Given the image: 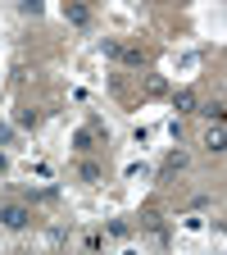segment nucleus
Segmentation results:
<instances>
[{
  "label": "nucleus",
  "mask_w": 227,
  "mask_h": 255,
  "mask_svg": "<svg viewBox=\"0 0 227 255\" xmlns=\"http://www.w3.org/2000/svg\"><path fill=\"white\" fill-rule=\"evenodd\" d=\"M64 14H69V23H77V27L91 23V9L82 5V0H69V5H64Z\"/></svg>",
  "instance_id": "obj_2"
},
{
  "label": "nucleus",
  "mask_w": 227,
  "mask_h": 255,
  "mask_svg": "<svg viewBox=\"0 0 227 255\" xmlns=\"http://www.w3.org/2000/svg\"><path fill=\"white\" fill-rule=\"evenodd\" d=\"M173 105H177L182 114H186V110H196V91H177V96H173Z\"/></svg>",
  "instance_id": "obj_3"
},
{
  "label": "nucleus",
  "mask_w": 227,
  "mask_h": 255,
  "mask_svg": "<svg viewBox=\"0 0 227 255\" xmlns=\"http://www.w3.org/2000/svg\"><path fill=\"white\" fill-rule=\"evenodd\" d=\"M205 114H209V119L218 123V119H223V101H209V105H205Z\"/></svg>",
  "instance_id": "obj_6"
},
{
  "label": "nucleus",
  "mask_w": 227,
  "mask_h": 255,
  "mask_svg": "<svg viewBox=\"0 0 227 255\" xmlns=\"http://www.w3.org/2000/svg\"><path fill=\"white\" fill-rule=\"evenodd\" d=\"M27 219H32V214H27L23 205H9V210H0V223H5V228H27Z\"/></svg>",
  "instance_id": "obj_1"
},
{
  "label": "nucleus",
  "mask_w": 227,
  "mask_h": 255,
  "mask_svg": "<svg viewBox=\"0 0 227 255\" xmlns=\"http://www.w3.org/2000/svg\"><path fill=\"white\" fill-rule=\"evenodd\" d=\"M205 146H209V150H214V155H223V132H218V128H214V132H209V137H205Z\"/></svg>",
  "instance_id": "obj_5"
},
{
  "label": "nucleus",
  "mask_w": 227,
  "mask_h": 255,
  "mask_svg": "<svg viewBox=\"0 0 227 255\" xmlns=\"http://www.w3.org/2000/svg\"><path fill=\"white\" fill-rule=\"evenodd\" d=\"M105 173H100V164H91V159H86V164H82V182H100Z\"/></svg>",
  "instance_id": "obj_4"
}]
</instances>
